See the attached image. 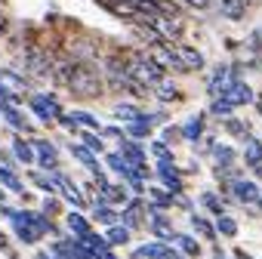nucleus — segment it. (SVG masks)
<instances>
[{
	"label": "nucleus",
	"instance_id": "obj_29",
	"mask_svg": "<svg viewBox=\"0 0 262 259\" xmlns=\"http://www.w3.org/2000/svg\"><path fill=\"white\" fill-rule=\"evenodd\" d=\"M96 219H99L102 225H114V222H117V213L102 201V204H96Z\"/></svg>",
	"mask_w": 262,
	"mask_h": 259
},
{
	"label": "nucleus",
	"instance_id": "obj_27",
	"mask_svg": "<svg viewBox=\"0 0 262 259\" xmlns=\"http://www.w3.org/2000/svg\"><path fill=\"white\" fill-rule=\"evenodd\" d=\"M173 241L182 247V253H185V256H198V253H201L198 241H194V238H188V234H173Z\"/></svg>",
	"mask_w": 262,
	"mask_h": 259
},
{
	"label": "nucleus",
	"instance_id": "obj_36",
	"mask_svg": "<svg viewBox=\"0 0 262 259\" xmlns=\"http://www.w3.org/2000/svg\"><path fill=\"white\" fill-rule=\"evenodd\" d=\"M13 31V16L7 10H0V44H4V37Z\"/></svg>",
	"mask_w": 262,
	"mask_h": 259
},
{
	"label": "nucleus",
	"instance_id": "obj_1",
	"mask_svg": "<svg viewBox=\"0 0 262 259\" xmlns=\"http://www.w3.org/2000/svg\"><path fill=\"white\" fill-rule=\"evenodd\" d=\"M74 99H99L105 93V77H102V68L96 62H77L68 87H65Z\"/></svg>",
	"mask_w": 262,
	"mask_h": 259
},
{
	"label": "nucleus",
	"instance_id": "obj_14",
	"mask_svg": "<svg viewBox=\"0 0 262 259\" xmlns=\"http://www.w3.org/2000/svg\"><path fill=\"white\" fill-rule=\"evenodd\" d=\"M182 139H188V142H198L201 136H204V114H191L182 126Z\"/></svg>",
	"mask_w": 262,
	"mask_h": 259
},
{
	"label": "nucleus",
	"instance_id": "obj_42",
	"mask_svg": "<svg viewBox=\"0 0 262 259\" xmlns=\"http://www.w3.org/2000/svg\"><path fill=\"white\" fill-rule=\"evenodd\" d=\"M56 210H59V204H56V201H50V198H47V201H43V213H56Z\"/></svg>",
	"mask_w": 262,
	"mask_h": 259
},
{
	"label": "nucleus",
	"instance_id": "obj_12",
	"mask_svg": "<svg viewBox=\"0 0 262 259\" xmlns=\"http://www.w3.org/2000/svg\"><path fill=\"white\" fill-rule=\"evenodd\" d=\"M216 7H219L222 19H228V22H244V16H247V7L241 0H216Z\"/></svg>",
	"mask_w": 262,
	"mask_h": 259
},
{
	"label": "nucleus",
	"instance_id": "obj_10",
	"mask_svg": "<svg viewBox=\"0 0 262 259\" xmlns=\"http://www.w3.org/2000/svg\"><path fill=\"white\" fill-rule=\"evenodd\" d=\"M228 80H231V68H228V65H216V68H213V74H210V80H207V96H210V99H216Z\"/></svg>",
	"mask_w": 262,
	"mask_h": 259
},
{
	"label": "nucleus",
	"instance_id": "obj_46",
	"mask_svg": "<svg viewBox=\"0 0 262 259\" xmlns=\"http://www.w3.org/2000/svg\"><path fill=\"white\" fill-rule=\"evenodd\" d=\"M0 10H7V0H0Z\"/></svg>",
	"mask_w": 262,
	"mask_h": 259
},
{
	"label": "nucleus",
	"instance_id": "obj_26",
	"mask_svg": "<svg viewBox=\"0 0 262 259\" xmlns=\"http://www.w3.org/2000/svg\"><path fill=\"white\" fill-rule=\"evenodd\" d=\"M68 228H71V231H74L77 238H83V234L90 231V222H86V219H83L80 213H68Z\"/></svg>",
	"mask_w": 262,
	"mask_h": 259
},
{
	"label": "nucleus",
	"instance_id": "obj_39",
	"mask_svg": "<svg viewBox=\"0 0 262 259\" xmlns=\"http://www.w3.org/2000/svg\"><path fill=\"white\" fill-rule=\"evenodd\" d=\"M176 139H182V130H179V126H167V130H164V142L173 145Z\"/></svg>",
	"mask_w": 262,
	"mask_h": 259
},
{
	"label": "nucleus",
	"instance_id": "obj_6",
	"mask_svg": "<svg viewBox=\"0 0 262 259\" xmlns=\"http://www.w3.org/2000/svg\"><path fill=\"white\" fill-rule=\"evenodd\" d=\"M219 96H222L228 105H234V108H237V105H250V102L256 99V96H253V90L247 87V80H241V77H231V80L222 87V93H219Z\"/></svg>",
	"mask_w": 262,
	"mask_h": 259
},
{
	"label": "nucleus",
	"instance_id": "obj_20",
	"mask_svg": "<svg viewBox=\"0 0 262 259\" xmlns=\"http://www.w3.org/2000/svg\"><path fill=\"white\" fill-rule=\"evenodd\" d=\"M164 253H167V247L158 241V244H145V247L133 250V259H161Z\"/></svg>",
	"mask_w": 262,
	"mask_h": 259
},
{
	"label": "nucleus",
	"instance_id": "obj_21",
	"mask_svg": "<svg viewBox=\"0 0 262 259\" xmlns=\"http://www.w3.org/2000/svg\"><path fill=\"white\" fill-rule=\"evenodd\" d=\"M213 158H216L219 170H225V167L234 164V148L231 145H213Z\"/></svg>",
	"mask_w": 262,
	"mask_h": 259
},
{
	"label": "nucleus",
	"instance_id": "obj_40",
	"mask_svg": "<svg viewBox=\"0 0 262 259\" xmlns=\"http://www.w3.org/2000/svg\"><path fill=\"white\" fill-rule=\"evenodd\" d=\"M250 47H253V50H262V28H256V31L250 34Z\"/></svg>",
	"mask_w": 262,
	"mask_h": 259
},
{
	"label": "nucleus",
	"instance_id": "obj_18",
	"mask_svg": "<svg viewBox=\"0 0 262 259\" xmlns=\"http://www.w3.org/2000/svg\"><path fill=\"white\" fill-rule=\"evenodd\" d=\"M123 225H126V228L142 225V204H139V201H129V204H126V210H123Z\"/></svg>",
	"mask_w": 262,
	"mask_h": 259
},
{
	"label": "nucleus",
	"instance_id": "obj_5",
	"mask_svg": "<svg viewBox=\"0 0 262 259\" xmlns=\"http://www.w3.org/2000/svg\"><path fill=\"white\" fill-rule=\"evenodd\" d=\"M148 50V56L164 68V71H176V74H185V68L179 65V59H176V53H173V44H151V47H145Z\"/></svg>",
	"mask_w": 262,
	"mask_h": 259
},
{
	"label": "nucleus",
	"instance_id": "obj_44",
	"mask_svg": "<svg viewBox=\"0 0 262 259\" xmlns=\"http://www.w3.org/2000/svg\"><path fill=\"white\" fill-rule=\"evenodd\" d=\"M241 4H244V7H247V10H250V7H253V4H256V0H241Z\"/></svg>",
	"mask_w": 262,
	"mask_h": 259
},
{
	"label": "nucleus",
	"instance_id": "obj_33",
	"mask_svg": "<svg viewBox=\"0 0 262 259\" xmlns=\"http://www.w3.org/2000/svg\"><path fill=\"white\" fill-rule=\"evenodd\" d=\"M231 111H234V105H228L222 96H216V99H213V105H210V114H216V117H228Z\"/></svg>",
	"mask_w": 262,
	"mask_h": 259
},
{
	"label": "nucleus",
	"instance_id": "obj_11",
	"mask_svg": "<svg viewBox=\"0 0 262 259\" xmlns=\"http://www.w3.org/2000/svg\"><path fill=\"white\" fill-rule=\"evenodd\" d=\"M0 87L4 90H13V93H25L28 80L19 68H0Z\"/></svg>",
	"mask_w": 262,
	"mask_h": 259
},
{
	"label": "nucleus",
	"instance_id": "obj_17",
	"mask_svg": "<svg viewBox=\"0 0 262 259\" xmlns=\"http://www.w3.org/2000/svg\"><path fill=\"white\" fill-rule=\"evenodd\" d=\"M13 152H16V161H22L25 167H31V164L37 161L34 145H31V142H25V139H16V142H13Z\"/></svg>",
	"mask_w": 262,
	"mask_h": 259
},
{
	"label": "nucleus",
	"instance_id": "obj_24",
	"mask_svg": "<svg viewBox=\"0 0 262 259\" xmlns=\"http://www.w3.org/2000/svg\"><path fill=\"white\" fill-rule=\"evenodd\" d=\"M216 231H219V234H225V238H234V234H237V222H234L231 216L219 213V216H216Z\"/></svg>",
	"mask_w": 262,
	"mask_h": 259
},
{
	"label": "nucleus",
	"instance_id": "obj_16",
	"mask_svg": "<svg viewBox=\"0 0 262 259\" xmlns=\"http://www.w3.org/2000/svg\"><path fill=\"white\" fill-rule=\"evenodd\" d=\"M151 90H155V96H158L161 102H176V99H182L179 87H176V83H170L167 77H164V80H158V83H155Z\"/></svg>",
	"mask_w": 262,
	"mask_h": 259
},
{
	"label": "nucleus",
	"instance_id": "obj_32",
	"mask_svg": "<svg viewBox=\"0 0 262 259\" xmlns=\"http://www.w3.org/2000/svg\"><path fill=\"white\" fill-rule=\"evenodd\" d=\"M80 136H83V145H86L93 155H96V152H102V136L96 133V130H83Z\"/></svg>",
	"mask_w": 262,
	"mask_h": 259
},
{
	"label": "nucleus",
	"instance_id": "obj_3",
	"mask_svg": "<svg viewBox=\"0 0 262 259\" xmlns=\"http://www.w3.org/2000/svg\"><path fill=\"white\" fill-rule=\"evenodd\" d=\"M28 105H31V111L40 117V120H56L59 114H62V105H59V99H56V93H37V96H31L28 99Z\"/></svg>",
	"mask_w": 262,
	"mask_h": 259
},
{
	"label": "nucleus",
	"instance_id": "obj_19",
	"mask_svg": "<svg viewBox=\"0 0 262 259\" xmlns=\"http://www.w3.org/2000/svg\"><path fill=\"white\" fill-rule=\"evenodd\" d=\"M71 155H74V158H77L83 167H90L93 173H99V161H96V155H93L86 145H71Z\"/></svg>",
	"mask_w": 262,
	"mask_h": 259
},
{
	"label": "nucleus",
	"instance_id": "obj_15",
	"mask_svg": "<svg viewBox=\"0 0 262 259\" xmlns=\"http://www.w3.org/2000/svg\"><path fill=\"white\" fill-rule=\"evenodd\" d=\"M244 161H247L250 167L262 164V142H259L256 136H244Z\"/></svg>",
	"mask_w": 262,
	"mask_h": 259
},
{
	"label": "nucleus",
	"instance_id": "obj_37",
	"mask_svg": "<svg viewBox=\"0 0 262 259\" xmlns=\"http://www.w3.org/2000/svg\"><path fill=\"white\" fill-rule=\"evenodd\" d=\"M151 152H155V158H158V161H173V155H170L167 142H155V145H151Z\"/></svg>",
	"mask_w": 262,
	"mask_h": 259
},
{
	"label": "nucleus",
	"instance_id": "obj_23",
	"mask_svg": "<svg viewBox=\"0 0 262 259\" xmlns=\"http://www.w3.org/2000/svg\"><path fill=\"white\" fill-rule=\"evenodd\" d=\"M105 164H108V170H114V173H120L123 179H126L129 173H133V170H129V164L123 161V155H120V152H114V155H108V158H105Z\"/></svg>",
	"mask_w": 262,
	"mask_h": 259
},
{
	"label": "nucleus",
	"instance_id": "obj_49",
	"mask_svg": "<svg viewBox=\"0 0 262 259\" xmlns=\"http://www.w3.org/2000/svg\"><path fill=\"white\" fill-rule=\"evenodd\" d=\"M259 207H262V191H259Z\"/></svg>",
	"mask_w": 262,
	"mask_h": 259
},
{
	"label": "nucleus",
	"instance_id": "obj_22",
	"mask_svg": "<svg viewBox=\"0 0 262 259\" xmlns=\"http://www.w3.org/2000/svg\"><path fill=\"white\" fill-rule=\"evenodd\" d=\"M105 241H108V247H117V244H126V241H129V228H126V225H117V222H114V225L108 228V234H105Z\"/></svg>",
	"mask_w": 262,
	"mask_h": 259
},
{
	"label": "nucleus",
	"instance_id": "obj_34",
	"mask_svg": "<svg viewBox=\"0 0 262 259\" xmlns=\"http://www.w3.org/2000/svg\"><path fill=\"white\" fill-rule=\"evenodd\" d=\"M0 182H4L7 188H13V191H22V182L16 179V173L13 170H7V167H0Z\"/></svg>",
	"mask_w": 262,
	"mask_h": 259
},
{
	"label": "nucleus",
	"instance_id": "obj_4",
	"mask_svg": "<svg viewBox=\"0 0 262 259\" xmlns=\"http://www.w3.org/2000/svg\"><path fill=\"white\" fill-rule=\"evenodd\" d=\"M74 68H77V59H71L68 53H56L53 56V65H50V80L56 83V87H68V80H71V74H74Z\"/></svg>",
	"mask_w": 262,
	"mask_h": 259
},
{
	"label": "nucleus",
	"instance_id": "obj_2",
	"mask_svg": "<svg viewBox=\"0 0 262 259\" xmlns=\"http://www.w3.org/2000/svg\"><path fill=\"white\" fill-rule=\"evenodd\" d=\"M151 28L161 34L164 44H179L185 37V19H182V13H161V16L151 19Z\"/></svg>",
	"mask_w": 262,
	"mask_h": 259
},
{
	"label": "nucleus",
	"instance_id": "obj_43",
	"mask_svg": "<svg viewBox=\"0 0 262 259\" xmlns=\"http://www.w3.org/2000/svg\"><path fill=\"white\" fill-rule=\"evenodd\" d=\"M161 259H182V256H179V253H173V250H170V247H167V253H164V256H161Z\"/></svg>",
	"mask_w": 262,
	"mask_h": 259
},
{
	"label": "nucleus",
	"instance_id": "obj_9",
	"mask_svg": "<svg viewBox=\"0 0 262 259\" xmlns=\"http://www.w3.org/2000/svg\"><path fill=\"white\" fill-rule=\"evenodd\" d=\"M31 145H34L37 164H40L43 170H56V167H59V161H56V145H50L47 139H34Z\"/></svg>",
	"mask_w": 262,
	"mask_h": 259
},
{
	"label": "nucleus",
	"instance_id": "obj_41",
	"mask_svg": "<svg viewBox=\"0 0 262 259\" xmlns=\"http://www.w3.org/2000/svg\"><path fill=\"white\" fill-rule=\"evenodd\" d=\"M102 133H105V136H111V139H120V130H117V126H105Z\"/></svg>",
	"mask_w": 262,
	"mask_h": 259
},
{
	"label": "nucleus",
	"instance_id": "obj_7",
	"mask_svg": "<svg viewBox=\"0 0 262 259\" xmlns=\"http://www.w3.org/2000/svg\"><path fill=\"white\" fill-rule=\"evenodd\" d=\"M173 53H176V59H179V65L185 68V71H204V65H207V59H204V53L201 50H194L191 44H173Z\"/></svg>",
	"mask_w": 262,
	"mask_h": 259
},
{
	"label": "nucleus",
	"instance_id": "obj_8",
	"mask_svg": "<svg viewBox=\"0 0 262 259\" xmlns=\"http://www.w3.org/2000/svg\"><path fill=\"white\" fill-rule=\"evenodd\" d=\"M228 188L234 191V198H237L241 204H256V201H259V185L250 182V179H241V176H237V179L228 182Z\"/></svg>",
	"mask_w": 262,
	"mask_h": 259
},
{
	"label": "nucleus",
	"instance_id": "obj_31",
	"mask_svg": "<svg viewBox=\"0 0 262 259\" xmlns=\"http://www.w3.org/2000/svg\"><path fill=\"white\" fill-rule=\"evenodd\" d=\"M114 114H117V117H120V120H136V117H139V114H142V111H139V108H136V105H129V102H120V105H117V108H114Z\"/></svg>",
	"mask_w": 262,
	"mask_h": 259
},
{
	"label": "nucleus",
	"instance_id": "obj_47",
	"mask_svg": "<svg viewBox=\"0 0 262 259\" xmlns=\"http://www.w3.org/2000/svg\"><path fill=\"white\" fill-rule=\"evenodd\" d=\"M216 259H225V256H222V253H219V250H216Z\"/></svg>",
	"mask_w": 262,
	"mask_h": 259
},
{
	"label": "nucleus",
	"instance_id": "obj_13",
	"mask_svg": "<svg viewBox=\"0 0 262 259\" xmlns=\"http://www.w3.org/2000/svg\"><path fill=\"white\" fill-rule=\"evenodd\" d=\"M126 136L129 139H148L151 136V120L145 114H139L136 120H126Z\"/></svg>",
	"mask_w": 262,
	"mask_h": 259
},
{
	"label": "nucleus",
	"instance_id": "obj_25",
	"mask_svg": "<svg viewBox=\"0 0 262 259\" xmlns=\"http://www.w3.org/2000/svg\"><path fill=\"white\" fill-rule=\"evenodd\" d=\"M148 198H151V204H155L158 210L173 207V195H164V188H148Z\"/></svg>",
	"mask_w": 262,
	"mask_h": 259
},
{
	"label": "nucleus",
	"instance_id": "obj_30",
	"mask_svg": "<svg viewBox=\"0 0 262 259\" xmlns=\"http://www.w3.org/2000/svg\"><path fill=\"white\" fill-rule=\"evenodd\" d=\"M191 228H194V231H201L207 241H213V238H216V228H213L204 216H191Z\"/></svg>",
	"mask_w": 262,
	"mask_h": 259
},
{
	"label": "nucleus",
	"instance_id": "obj_35",
	"mask_svg": "<svg viewBox=\"0 0 262 259\" xmlns=\"http://www.w3.org/2000/svg\"><path fill=\"white\" fill-rule=\"evenodd\" d=\"M201 204H204V207H207L210 213H216V216L222 213V201H219L216 195H210V191H207V195H201Z\"/></svg>",
	"mask_w": 262,
	"mask_h": 259
},
{
	"label": "nucleus",
	"instance_id": "obj_45",
	"mask_svg": "<svg viewBox=\"0 0 262 259\" xmlns=\"http://www.w3.org/2000/svg\"><path fill=\"white\" fill-rule=\"evenodd\" d=\"M237 259H250V256H247V253H237Z\"/></svg>",
	"mask_w": 262,
	"mask_h": 259
},
{
	"label": "nucleus",
	"instance_id": "obj_38",
	"mask_svg": "<svg viewBox=\"0 0 262 259\" xmlns=\"http://www.w3.org/2000/svg\"><path fill=\"white\" fill-rule=\"evenodd\" d=\"M225 130H228V133H234V136H247V126H244L241 120H231V117H228V123H225Z\"/></svg>",
	"mask_w": 262,
	"mask_h": 259
},
{
	"label": "nucleus",
	"instance_id": "obj_28",
	"mask_svg": "<svg viewBox=\"0 0 262 259\" xmlns=\"http://www.w3.org/2000/svg\"><path fill=\"white\" fill-rule=\"evenodd\" d=\"M74 126H83V130H99V117L86 114V111H74Z\"/></svg>",
	"mask_w": 262,
	"mask_h": 259
},
{
	"label": "nucleus",
	"instance_id": "obj_48",
	"mask_svg": "<svg viewBox=\"0 0 262 259\" xmlns=\"http://www.w3.org/2000/svg\"><path fill=\"white\" fill-rule=\"evenodd\" d=\"M0 204H4V188H0Z\"/></svg>",
	"mask_w": 262,
	"mask_h": 259
}]
</instances>
